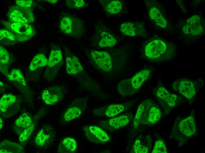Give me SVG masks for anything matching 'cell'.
Here are the masks:
<instances>
[{"label": "cell", "instance_id": "cell-29", "mask_svg": "<svg viewBox=\"0 0 205 153\" xmlns=\"http://www.w3.org/2000/svg\"><path fill=\"white\" fill-rule=\"evenodd\" d=\"M152 104L151 101L148 99L143 101L138 106L134 120L133 125L134 127L137 128L138 127L140 119L143 112L148 106Z\"/></svg>", "mask_w": 205, "mask_h": 153}, {"label": "cell", "instance_id": "cell-27", "mask_svg": "<svg viewBox=\"0 0 205 153\" xmlns=\"http://www.w3.org/2000/svg\"><path fill=\"white\" fill-rule=\"evenodd\" d=\"M129 121L128 116H121L109 119L108 122V126L110 128L117 129L126 125Z\"/></svg>", "mask_w": 205, "mask_h": 153}, {"label": "cell", "instance_id": "cell-12", "mask_svg": "<svg viewBox=\"0 0 205 153\" xmlns=\"http://www.w3.org/2000/svg\"><path fill=\"white\" fill-rule=\"evenodd\" d=\"M186 34L196 36L201 34L204 30L201 17L198 15H194L186 20L182 29Z\"/></svg>", "mask_w": 205, "mask_h": 153}, {"label": "cell", "instance_id": "cell-16", "mask_svg": "<svg viewBox=\"0 0 205 153\" xmlns=\"http://www.w3.org/2000/svg\"><path fill=\"white\" fill-rule=\"evenodd\" d=\"M62 95V90L58 86H54L44 90L42 94V98L47 105H52L58 102Z\"/></svg>", "mask_w": 205, "mask_h": 153}, {"label": "cell", "instance_id": "cell-32", "mask_svg": "<svg viewBox=\"0 0 205 153\" xmlns=\"http://www.w3.org/2000/svg\"><path fill=\"white\" fill-rule=\"evenodd\" d=\"M6 76L8 79L10 81L17 82L23 86L26 85V82L22 74L19 69L13 70Z\"/></svg>", "mask_w": 205, "mask_h": 153}, {"label": "cell", "instance_id": "cell-38", "mask_svg": "<svg viewBox=\"0 0 205 153\" xmlns=\"http://www.w3.org/2000/svg\"><path fill=\"white\" fill-rule=\"evenodd\" d=\"M32 1L31 0H17L16 1L17 6L23 7L30 8L32 4Z\"/></svg>", "mask_w": 205, "mask_h": 153}, {"label": "cell", "instance_id": "cell-17", "mask_svg": "<svg viewBox=\"0 0 205 153\" xmlns=\"http://www.w3.org/2000/svg\"><path fill=\"white\" fill-rule=\"evenodd\" d=\"M179 127L180 131L184 135L190 137L193 135L196 130L194 118L191 116L182 120L179 123Z\"/></svg>", "mask_w": 205, "mask_h": 153}, {"label": "cell", "instance_id": "cell-3", "mask_svg": "<svg viewBox=\"0 0 205 153\" xmlns=\"http://www.w3.org/2000/svg\"><path fill=\"white\" fill-rule=\"evenodd\" d=\"M59 26L62 33L75 38H80L85 32L83 22L70 14L65 15L61 18Z\"/></svg>", "mask_w": 205, "mask_h": 153}, {"label": "cell", "instance_id": "cell-18", "mask_svg": "<svg viewBox=\"0 0 205 153\" xmlns=\"http://www.w3.org/2000/svg\"><path fill=\"white\" fill-rule=\"evenodd\" d=\"M53 131L49 127H45L38 133L35 139L37 145L40 146L49 143L54 137Z\"/></svg>", "mask_w": 205, "mask_h": 153}, {"label": "cell", "instance_id": "cell-31", "mask_svg": "<svg viewBox=\"0 0 205 153\" xmlns=\"http://www.w3.org/2000/svg\"><path fill=\"white\" fill-rule=\"evenodd\" d=\"M148 114L147 120L148 122L150 124H153L156 123L161 117L160 110L153 106L150 108Z\"/></svg>", "mask_w": 205, "mask_h": 153}, {"label": "cell", "instance_id": "cell-36", "mask_svg": "<svg viewBox=\"0 0 205 153\" xmlns=\"http://www.w3.org/2000/svg\"><path fill=\"white\" fill-rule=\"evenodd\" d=\"M133 150L134 153H147L148 149V147L144 146L139 139H137L134 144Z\"/></svg>", "mask_w": 205, "mask_h": 153}, {"label": "cell", "instance_id": "cell-13", "mask_svg": "<svg viewBox=\"0 0 205 153\" xmlns=\"http://www.w3.org/2000/svg\"><path fill=\"white\" fill-rule=\"evenodd\" d=\"M83 129L86 137L92 142L100 143L110 140L108 134L98 127L90 126H85Z\"/></svg>", "mask_w": 205, "mask_h": 153}, {"label": "cell", "instance_id": "cell-10", "mask_svg": "<svg viewBox=\"0 0 205 153\" xmlns=\"http://www.w3.org/2000/svg\"><path fill=\"white\" fill-rule=\"evenodd\" d=\"M120 30L123 34L130 36L145 37L148 35L143 24L140 22H124L121 25Z\"/></svg>", "mask_w": 205, "mask_h": 153}, {"label": "cell", "instance_id": "cell-30", "mask_svg": "<svg viewBox=\"0 0 205 153\" xmlns=\"http://www.w3.org/2000/svg\"><path fill=\"white\" fill-rule=\"evenodd\" d=\"M0 40L1 43L8 45L14 44L17 41L13 34L4 29H1L0 30Z\"/></svg>", "mask_w": 205, "mask_h": 153}, {"label": "cell", "instance_id": "cell-39", "mask_svg": "<svg viewBox=\"0 0 205 153\" xmlns=\"http://www.w3.org/2000/svg\"><path fill=\"white\" fill-rule=\"evenodd\" d=\"M47 1L49 3L52 4L56 3L57 1V0H47Z\"/></svg>", "mask_w": 205, "mask_h": 153}, {"label": "cell", "instance_id": "cell-35", "mask_svg": "<svg viewBox=\"0 0 205 153\" xmlns=\"http://www.w3.org/2000/svg\"><path fill=\"white\" fill-rule=\"evenodd\" d=\"M167 152L166 145L161 140L157 141L155 144L152 153H166Z\"/></svg>", "mask_w": 205, "mask_h": 153}, {"label": "cell", "instance_id": "cell-28", "mask_svg": "<svg viewBox=\"0 0 205 153\" xmlns=\"http://www.w3.org/2000/svg\"><path fill=\"white\" fill-rule=\"evenodd\" d=\"M48 60L43 54L36 55L31 61L29 68L30 70L34 71L38 68L45 66L47 64Z\"/></svg>", "mask_w": 205, "mask_h": 153}, {"label": "cell", "instance_id": "cell-2", "mask_svg": "<svg viewBox=\"0 0 205 153\" xmlns=\"http://www.w3.org/2000/svg\"><path fill=\"white\" fill-rule=\"evenodd\" d=\"M176 51V46L173 44L160 38L148 41L143 48L145 56L156 62H162L171 60L175 56Z\"/></svg>", "mask_w": 205, "mask_h": 153}, {"label": "cell", "instance_id": "cell-20", "mask_svg": "<svg viewBox=\"0 0 205 153\" xmlns=\"http://www.w3.org/2000/svg\"><path fill=\"white\" fill-rule=\"evenodd\" d=\"M151 72L150 69H144L130 78V82L133 88L138 91L144 82L149 78Z\"/></svg>", "mask_w": 205, "mask_h": 153}, {"label": "cell", "instance_id": "cell-1", "mask_svg": "<svg viewBox=\"0 0 205 153\" xmlns=\"http://www.w3.org/2000/svg\"><path fill=\"white\" fill-rule=\"evenodd\" d=\"M87 53L91 64L97 70L105 73L113 75L120 74L127 63L128 52L125 48L93 50Z\"/></svg>", "mask_w": 205, "mask_h": 153}, {"label": "cell", "instance_id": "cell-26", "mask_svg": "<svg viewBox=\"0 0 205 153\" xmlns=\"http://www.w3.org/2000/svg\"><path fill=\"white\" fill-rule=\"evenodd\" d=\"M117 88L120 94L123 97L133 95L137 92L132 87L130 78L120 82L118 85Z\"/></svg>", "mask_w": 205, "mask_h": 153}, {"label": "cell", "instance_id": "cell-21", "mask_svg": "<svg viewBox=\"0 0 205 153\" xmlns=\"http://www.w3.org/2000/svg\"><path fill=\"white\" fill-rule=\"evenodd\" d=\"M156 95L158 98L166 102L169 107H173L175 106L178 98L177 96L169 93L164 87H159L156 91Z\"/></svg>", "mask_w": 205, "mask_h": 153}, {"label": "cell", "instance_id": "cell-11", "mask_svg": "<svg viewBox=\"0 0 205 153\" xmlns=\"http://www.w3.org/2000/svg\"><path fill=\"white\" fill-rule=\"evenodd\" d=\"M87 100L86 98L77 99L73 101L65 114V120L69 121L80 117L86 109Z\"/></svg>", "mask_w": 205, "mask_h": 153}, {"label": "cell", "instance_id": "cell-14", "mask_svg": "<svg viewBox=\"0 0 205 153\" xmlns=\"http://www.w3.org/2000/svg\"><path fill=\"white\" fill-rule=\"evenodd\" d=\"M173 87L177 89L179 92L188 99H192L196 94L194 83L186 79H177L175 81Z\"/></svg>", "mask_w": 205, "mask_h": 153}, {"label": "cell", "instance_id": "cell-37", "mask_svg": "<svg viewBox=\"0 0 205 153\" xmlns=\"http://www.w3.org/2000/svg\"><path fill=\"white\" fill-rule=\"evenodd\" d=\"M34 127L33 124L26 129L20 135L19 139L21 142H23L27 139L32 133Z\"/></svg>", "mask_w": 205, "mask_h": 153}, {"label": "cell", "instance_id": "cell-4", "mask_svg": "<svg viewBox=\"0 0 205 153\" xmlns=\"http://www.w3.org/2000/svg\"><path fill=\"white\" fill-rule=\"evenodd\" d=\"M61 49L58 45L53 44L49 57L44 76L49 81L53 80L56 77L63 63Z\"/></svg>", "mask_w": 205, "mask_h": 153}, {"label": "cell", "instance_id": "cell-6", "mask_svg": "<svg viewBox=\"0 0 205 153\" xmlns=\"http://www.w3.org/2000/svg\"><path fill=\"white\" fill-rule=\"evenodd\" d=\"M4 24L8 31L14 36L17 41H26L35 34L34 29L28 24L6 21L4 22Z\"/></svg>", "mask_w": 205, "mask_h": 153}, {"label": "cell", "instance_id": "cell-40", "mask_svg": "<svg viewBox=\"0 0 205 153\" xmlns=\"http://www.w3.org/2000/svg\"><path fill=\"white\" fill-rule=\"evenodd\" d=\"M0 130L3 126V121L1 117H0Z\"/></svg>", "mask_w": 205, "mask_h": 153}, {"label": "cell", "instance_id": "cell-25", "mask_svg": "<svg viewBox=\"0 0 205 153\" xmlns=\"http://www.w3.org/2000/svg\"><path fill=\"white\" fill-rule=\"evenodd\" d=\"M77 148V144L75 139L71 137L65 138L60 144L58 152L72 153L75 152Z\"/></svg>", "mask_w": 205, "mask_h": 153}, {"label": "cell", "instance_id": "cell-15", "mask_svg": "<svg viewBox=\"0 0 205 153\" xmlns=\"http://www.w3.org/2000/svg\"><path fill=\"white\" fill-rule=\"evenodd\" d=\"M133 104V102H129L123 103L113 104L95 109L93 110V112H96L95 113L99 115L111 117L123 112Z\"/></svg>", "mask_w": 205, "mask_h": 153}, {"label": "cell", "instance_id": "cell-5", "mask_svg": "<svg viewBox=\"0 0 205 153\" xmlns=\"http://www.w3.org/2000/svg\"><path fill=\"white\" fill-rule=\"evenodd\" d=\"M92 42L96 46L102 48L113 47L117 43L118 40L109 29L100 23L95 26Z\"/></svg>", "mask_w": 205, "mask_h": 153}, {"label": "cell", "instance_id": "cell-19", "mask_svg": "<svg viewBox=\"0 0 205 153\" xmlns=\"http://www.w3.org/2000/svg\"><path fill=\"white\" fill-rule=\"evenodd\" d=\"M99 2L105 12L110 14H116L122 10L123 4L119 0H100Z\"/></svg>", "mask_w": 205, "mask_h": 153}, {"label": "cell", "instance_id": "cell-9", "mask_svg": "<svg viewBox=\"0 0 205 153\" xmlns=\"http://www.w3.org/2000/svg\"><path fill=\"white\" fill-rule=\"evenodd\" d=\"M66 69L67 73L72 76L84 74V69L78 58L70 50L65 51Z\"/></svg>", "mask_w": 205, "mask_h": 153}, {"label": "cell", "instance_id": "cell-33", "mask_svg": "<svg viewBox=\"0 0 205 153\" xmlns=\"http://www.w3.org/2000/svg\"><path fill=\"white\" fill-rule=\"evenodd\" d=\"M10 60L9 53L3 46H0V68L8 64Z\"/></svg>", "mask_w": 205, "mask_h": 153}, {"label": "cell", "instance_id": "cell-24", "mask_svg": "<svg viewBox=\"0 0 205 153\" xmlns=\"http://www.w3.org/2000/svg\"><path fill=\"white\" fill-rule=\"evenodd\" d=\"M0 153H23V148L20 144L7 140L2 141L0 145Z\"/></svg>", "mask_w": 205, "mask_h": 153}, {"label": "cell", "instance_id": "cell-7", "mask_svg": "<svg viewBox=\"0 0 205 153\" xmlns=\"http://www.w3.org/2000/svg\"><path fill=\"white\" fill-rule=\"evenodd\" d=\"M8 16L11 21L28 24L34 21L32 8L13 6L9 9Z\"/></svg>", "mask_w": 205, "mask_h": 153}, {"label": "cell", "instance_id": "cell-8", "mask_svg": "<svg viewBox=\"0 0 205 153\" xmlns=\"http://www.w3.org/2000/svg\"><path fill=\"white\" fill-rule=\"evenodd\" d=\"M16 97L11 94L3 95L0 101L1 115L7 119L15 114L18 110V106H15L16 102Z\"/></svg>", "mask_w": 205, "mask_h": 153}, {"label": "cell", "instance_id": "cell-22", "mask_svg": "<svg viewBox=\"0 0 205 153\" xmlns=\"http://www.w3.org/2000/svg\"><path fill=\"white\" fill-rule=\"evenodd\" d=\"M30 117L27 113L22 114L15 121L14 129L16 132L21 134L26 129L32 124Z\"/></svg>", "mask_w": 205, "mask_h": 153}, {"label": "cell", "instance_id": "cell-34", "mask_svg": "<svg viewBox=\"0 0 205 153\" xmlns=\"http://www.w3.org/2000/svg\"><path fill=\"white\" fill-rule=\"evenodd\" d=\"M66 4L70 8L79 9L84 7L85 3L83 0H68L66 1Z\"/></svg>", "mask_w": 205, "mask_h": 153}, {"label": "cell", "instance_id": "cell-23", "mask_svg": "<svg viewBox=\"0 0 205 153\" xmlns=\"http://www.w3.org/2000/svg\"><path fill=\"white\" fill-rule=\"evenodd\" d=\"M148 11L150 18L157 25L163 28L166 27L167 22L157 7L151 6L149 8Z\"/></svg>", "mask_w": 205, "mask_h": 153}]
</instances>
